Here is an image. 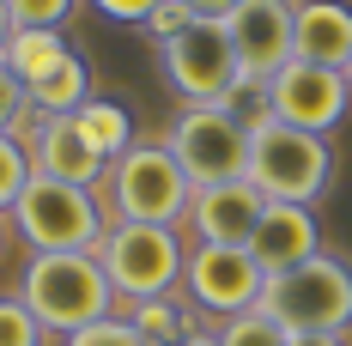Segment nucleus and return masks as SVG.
<instances>
[{"label":"nucleus","instance_id":"1","mask_svg":"<svg viewBox=\"0 0 352 346\" xmlns=\"http://www.w3.org/2000/svg\"><path fill=\"white\" fill-rule=\"evenodd\" d=\"M12 292L25 298V310H31L55 340H67L73 328H85V322L116 316V285H109L104 261H98L91 249L25 255V274H19Z\"/></svg>","mask_w":352,"mask_h":346},{"label":"nucleus","instance_id":"2","mask_svg":"<svg viewBox=\"0 0 352 346\" xmlns=\"http://www.w3.org/2000/svg\"><path fill=\"white\" fill-rule=\"evenodd\" d=\"M188 201H195V182L182 176L164 140H134L98 182V207L109 225H176L182 231Z\"/></svg>","mask_w":352,"mask_h":346},{"label":"nucleus","instance_id":"3","mask_svg":"<svg viewBox=\"0 0 352 346\" xmlns=\"http://www.w3.org/2000/svg\"><path fill=\"white\" fill-rule=\"evenodd\" d=\"M249 182L267 201L316 207L328 195V182H334V146H328V134L274 122L261 109V116H249Z\"/></svg>","mask_w":352,"mask_h":346},{"label":"nucleus","instance_id":"4","mask_svg":"<svg viewBox=\"0 0 352 346\" xmlns=\"http://www.w3.org/2000/svg\"><path fill=\"white\" fill-rule=\"evenodd\" d=\"M261 310L285 334H352V261L322 249L285 274H267Z\"/></svg>","mask_w":352,"mask_h":346},{"label":"nucleus","instance_id":"5","mask_svg":"<svg viewBox=\"0 0 352 346\" xmlns=\"http://www.w3.org/2000/svg\"><path fill=\"white\" fill-rule=\"evenodd\" d=\"M12 237L31 243V255H61V249H98L104 237V207H98V188H79V182H55V176H31L25 195L6 213Z\"/></svg>","mask_w":352,"mask_h":346},{"label":"nucleus","instance_id":"6","mask_svg":"<svg viewBox=\"0 0 352 346\" xmlns=\"http://www.w3.org/2000/svg\"><path fill=\"white\" fill-rule=\"evenodd\" d=\"M91 255L104 261L116 304L164 298V292L182 285V268H188V243H182L176 225H104Z\"/></svg>","mask_w":352,"mask_h":346},{"label":"nucleus","instance_id":"7","mask_svg":"<svg viewBox=\"0 0 352 346\" xmlns=\"http://www.w3.org/2000/svg\"><path fill=\"white\" fill-rule=\"evenodd\" d=\"M164 146L176 152V164H182V176L195 188L249 176V122L225 104H182Z\"/></svg>","mask_w":352,"mask_h":346},{"label":"nucleus","instance_id":"8","mask_svg":"<svg viewBox=\"0 0 352 346\" xmlns=\"http://www.w3.org/2000/svg\"><path fill=\"white\" fill-rule=\"evenodd\" d=\"M158 67L182 104H225V91L237 85V49L219 19H195L182 36L158 43Z\"/></svg>","mask_w":352,"mask_h":346},{"label":"nucleus","instance_id":"9","mask_svg":"<svg viewBox=\"0 0 352 346\" xmlns=\"http://www.w3.org/2000/svg\"><path fill=\"white\" fill-rule=\"evenodd\" d=\"M261 109L274 122H292V128H310V134H334L352 109L346 73L340 67H316V61H285L267 85H261Z\"/></svg>","mask_w":352,"mask_h":346},{"label":"nucleus","instance_id":"10","mask_svg":"<svg viewBox=\"0 0 352 346\" xmlns=\"http://www.w3.org/2000/svg\"><path fill=\"white\" fill-rule=\"evenodd\" d=\"M267 274L255 268L249 249H219V243H188V268H182V292L195 298V310L207 316H243L261 304Z\"/></svg>","mask_w":352,"mask_h":346},{"label":"nucleus","instance_id":"11","mask_svg":"<svg viewBox=\"0 0 352 346\" xmlns=\"http://www.w3.org/2000/svg\"><path fill=\"white\" fill-rule=\"evenodd\" d=\"M292 6H298V0H243V6L225 19L243 79L267 85V79L292 61Z\"/></svg>","mask_w":352,"mask_h":346},{"label":"nucleus","instance_id":"12","mask_svg":"<svg viewBox=\"0 0 352 346\" xmlns=\"http://www.w3.org/2000/svg\"><path fill=\"white\" fill-rule=\"evenodd\" d=\"M267 213V195L237 176V182H212V188H195V201H188V237L195 243H219V249H243L249 231H255V219Z\"/></svg>","mask_w":352,"mask_h":346},{"label":"nucleus","instance_id":"13","mask_svg":"<svg viewBox=\"0 0 352 346\" xmlns=\"http://www.w3.org/2000/svg\"><path fill=\"white\" fill-rule=\"evenodd\" d=\"M25 152H31V176H55V182H79V188H98L109 171L91 152V140L79 134L73 116H31L25 122Z\"/></svg>","mask_w":352,"mask_h":346},{"label":"nucleus","instance_id":"14","mask_svg":"<svg viewBox=\"0 0 352 346\" xmlns=\"http://www.w3.org/2000/svg\"><path fill=\"white\" fill-rule=\"evenodd\" d=\"M255 255L261 274H285L298 261L322 255V225H316V207H298V201H267V213L255 219V231L243 243Z\"/></svg>","mask_w":352,"mask_h":346},{"label":"nucleus","instance_id":"15","mask_svg":"<svg viewBox=\"0 0 352 346\" xmlns=\"http://www.w3.org/2000/svg\"><path fill=\"white\" fill-rule=\"evenodd\" d=\"M292 55L316 67L352 61V6L346 0H298L292 6Z\"/></svg>","mask_w":352,"mask_h":346},{"label":"nucleus","instance_id":"16","mask_svg":"<svg viewBox=\"0 0 352 346\" xmlns=\"http://www.w3.org/2000/svg\"><path fill=\"white\" fill-rule=\"evenodd\" d=\"M122 316L146 334V346H176V340H188V334H201V310H195V298L182 285L164 292V298H140V304H128Z\"/></svg>","mask_w":352,"mask_h":346},{"label":"nucleus","instance_id":"17","mask_svg":"<svg viewBox=\"0 0 352 346\" xmlns=\"http://www.w3.org/2000/svg\"><path fill=\"white\" fill-rule=\"evenodd\" d=\"M25 98H31V116H79V109L98 98V91H91V67H85L79 55H67L49 79L25 85Z\"/></svg>","mask_w":352,"mask_h":346},{"label":"nucleus","instance_id":"18","mask_svg":"<svg viewBox=\"0 0 352 346\" xmlns=\"http://www.w3.org/2000/svg\"><path fill=\"white\" fill-rule=\"evenodd\" d=\"M73 122H79V134L91 140V152H98L104 164H116V158H122V152L140 140V128H134V109L116 104V98H91V104L79 109Z\"/></svg>","mask_w":352,"mask_h":346},{"label":"nucleus","instance_id":"19","mask_svg":"<svg viewBox=\"0 0 352 346\" xmlns=\"http://www.w3.org/2000/svg\"><path fill=\"white\" fill-rule=\"evenodd\" d=\"M73 55V43H67V31H12L6 36V67L19 73V85H36V79H49V73L61 67Z\"/></svg>","mask_w":352,"mask_h":346},{"label":"nucleus","instance_id":"20","mask_svg":"<svg viewBox=\"0 0 352 346\" xmlns=\"http://www.w3.org/2000/svg\"><path fill=\"white\" fill-rule=\"evenodd\" d=\"M212 346H292V334L255 304V310H243V316H225L219 334H212Z\"/></svg>","mask_w":352,"mask_h":346},{"label":"nucleus","instance_id":"21","mask_svg":"<svg viewBox=\"0 0 352 346\" xmlns=\"http://www.w3.org/2000/svg\"><path fill=\"white\" fill-rule=\"evenodd\" d=\"M0 346H61V340L25 310L19 292H0Z\"/></svg>","mask_w":352,"mask_h":346},{"label":"nucleus","instance_id":"22","mask_svg":"<svg viewBox=\"0 0 352 346\" xmlns=\"http://www.w3.org/2000/svg\"><path fill=\"white\" fill-rule=\"evenodd\" d=\"M31 182V152H25V134H0V219L12 213V201L25 195Z\"/></svg>","mask_w":352,"mask_h":346},{"label":"nucleus","instance_id":"23","mask_svg":"<svg viewBox=\"0 0 352 346\" xmlns=\"http://www.w3.org/2000/svg\"><path fill=\"white\" fill-rule=\"evenodd\" d=\"M73 6H79V0H6L12 31H67Z\"/></svg>","mask_w":352,"mask_h":346},{"label":"nucleus","instance_id":"24","mask_svg":"<svg viewBox=\"0 0 352 346\" xmlns=\"http://www.w3.org/2000/svg\"><path fill=\"white\" fill-rule=\"evenodd\" d=\"M61 346H146V334L128 322V316L116 310V316H104V322H85V328H73Z\"/></svg>","mask_w":352,"mask_h":346},{"label":"nucleus","instance_id":"25","mask_svg":"<svg viewBox=\"0 0 352 346\" xmlns=\"http://www.w3.org/2000/svg\"><path fill=\"white\" fill-rule=\"evenodd\" d=\"M25 122H31V98H25L19 73L0 61V134H25Z\"/></svg>","mask_w":352,"mask_h":346},{"label":"nucleus","instance_id":"26","mask_svg":"<svg viewBox=\"0 0 352 346\" xmlns=\"http://www.w3.org/2000/svg\"><path fill=\"white\" fill-rule=\"evenodd\" d=\"M188 25H195V12H188L182 0H164V6H152V19H146L140 31L152 36V43H170V36H182Z\"/></svg>","mask_w":352,"mask_h":346},{"label":"nucleus","instance_id":"27","mask_svg":"<svg viewBox=\"0 0 352 346\" xmlns=\"http://www.w3.org/2000/svg\"><path fill=\"white\" fill-rule=\"evenodd\" d=\"M104 19H116V25H146L152 19V6H164V0H91Z\"/></svg>","mask_w":352,"mask_h":346},{"label":"nucleus","instance_id":"28","mask_svg":"<svg viewBox=\"0 0 352 346\" xmlns=\"http://www.w3.org/2000/svg\"><path fill=\"white\" fill-rule=\"evenodd\" d=\"M182 6H188L195 19H219V25H225V19H231V12H237L243 0H182Z\"/></svg>","mask_w":352,"mask_h":346},{"label":"nucleus","instance_id":"29","mask_svg":"<svg viewBox=\"0 0 352 346\" xmlns=\"http://www.w3.org/2000/svg\"><path fill=\"white\" fill-rule=\"evenodd\" d=\"M292 346H346V334H292Z\"/></svg>","mask_w":352,"mask_h":346},{"label":"nucleus","instance_id":"30","mask_svg":"<svg viewBox=\"0 0 352 346\" xmlns=\"http://www.w3.org/2000/svg\"><path fill=\"white\" fill-rule=\"evenodd\" d=\"M6 36H12V12H6V0H0V55H6Z\"/></svg>","mask_w":352,"mask_h":346},{"label":"nucleus","instance_id":"31","mask_svg":"<svg viewBox=\"0 0 352 346\" xmlns=\"http://www.w3.org/2000/svg\"><path fill=\"white\" fill-rule=\"evenodd\" d=\"M176 346H212V334L201 328V334H188V340H176Z\"/></svg>","mask_w":352,"mask_h":346},{"label":"nucleus","instance_id":"32","mask_svg":"<svg viewBox=\"0 0 352 346\" xmlns=\"http://www.w3.org/2000/svg\"><path fill=\"white\" fill-rule=\"evenodd\" d=\"M340 73H346V91H352V61H346V67H340Z\"/></svg>","mask_w":352,"mask_h":346},{"label":"nucleus","instance_id":"33","mask_svg":"<svg viewBox=\"0 0 352 346\" xmlns=\"http://www.w3.org/2000/svg\"><path fill=\"white\" fill-rule=\"evenodd\" d=\"M0 249H6V219H0Z\"/></svg>","mask_w":352,"mask_h":346}]
</instances>
